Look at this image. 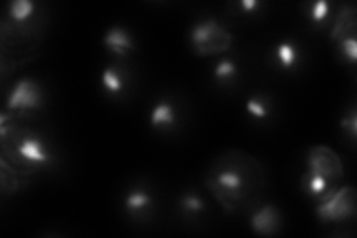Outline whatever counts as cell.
Wrapping results in <instances>:
<instances>
[{"mask_svg":"<svg viewBox=\"0 0 357 238\" xmlns=\"http://www.w3.org/2000/svg\"><path fill=\"white\" fill-rule=\"evenodd\" d=\"M307 172L321 176L332 185H337L344 176L341 158L329 146H312L307 155Z\"/></svg>","mask_w":357,"mask_h":238,"instance_id":"cell-4","label":"cell"},{"mask_svg":"<svg viewBox=\"0 0 357 238\" xmlns=\"http://www.w3.org/2000/svg\"><path fill=\"white\" fill-rule=\"evenodd\" d=\"M232 42L234 36L215 18L203 20L191 29V43L198 55L222 54L232 47Z\"/></svg>","mask_w":357,"mask_h":238,"instance_id":"cell-2","label":"cell"},{"mask_svg":"<svg viewBox=\"0 0 357 238\" xmlns=\"http://www.w3.org/2000/svg\"><path fill=\"white\" fill-rule=\"evenodd\" d=\"M274 59L283 70H294L301 61L299 45L292 39H284L274 47Z\"/></svg>","mask_w":357,"mask_h":238,"instance_id":"cell-10","label":"cell"},{"mask_svg":"<svg viewBox=\"0 0 357 238\" xmlns=\"http://www.w3.org/2000/svg\"><path fill=\"white\" fill-rule=\"evenodd\" d=\"M151 126L156 130H170L177 122V110L170 100H160L149 115Z\"/></svg>","mask_w":357,"mask_h":238,"instance_id":"cell-9","label":"cell"},{"mask_svg":"<svg viewBox=\"0 0 357 238\" xmlns=\"http://www.w3.org/2000/svg\"><path fill=\"white\" fill-rule=\"evenodd\" d=\"M102 85L110 96L121 94L127 85V75L116 64L107 66L102 73Z\"/></svg>","mask_w":357,"mask_h":238,"instance_id":"cell-11","label":"cell"},{"mask_svg":"<svg viewBox=\"0 0 357 238\" xmlns=\"http://www.w3.org/2000/svg\"><path fill=\"white\" fill-rule=\"evenodd\" d=\"M238 75V64L231 59H222L216 63L213 69V77L219 84L232 82Z\"/></svg>","mask_w":357,"mask_h":238,"instance_id":"cell-16","label":"cell"},{"mask_svg":"<svg viewBox=\"0 0 357 238\" xmlns=\"http://www.w3.org/2000/svg\"><path fill=\"white\" fill-rule=\"evenodd\" d=\"M42 87L31 77L20 79L8 97L9 110H36L42 106Z\"/></svg>","mask_w":357,"mask_h":238,"instance_id":"cell-5","label":"cell"},{"mask_svg":"<svg viewBox=\"0 0 357 238\" xmlns=\"http://www.w3.org/2000/svg\"><path fill=\"white\" fill-rule=\"evenodd\" d=\"M36 8L38 5L31 0H14L8 6V17L10 21L15 22V26H22L36 14Z\"/></svg>","mask_w":357,"mask_h":238,"instance_id":"cell-14","label":"cell"},{"mask_svg":"<svg viewBox=\"0 0 357 238\" xmlns=\"http://www.w3.org/2000/svg\"><path fill=\"white\" fill-rule=\"evenodd\" d=\"M105 47L119 57H126L131 51L136 50L134 39L130 35V31L122 26H112L103 38Z\"/></svg>","mask_w":357,"mask_h":238,"instance_id":"cell-8","label":"cell"},{"mask_svg":"<svg viewBox=\"0 0 357 238\" xmlns=\"http://www.w3.org/2000/svg\"><path fill=\"white\" fill-rule=\"evenodd\" d=\"M329 15H331V3L326 2V0H319V2L308 5V18L311 20V22H314L316 26H320L323 22H326Z\"/></svg>","mask_w":357,"mask_h":238,"instance_id":"cell-17","label":"cell"},{"mask_svg":"<svg viewBox=\"0 0 357 238\" xmlns=\"http://www.w3.org/2000/svg\"><path fill=\"white\" fill-rule=\"evenodd\" d=\"M341 126H342V128L345 131L350 133L351 139L354 140L356 139V130H357V115H356V109L354 107L350 110L349 115H345V118L341 122Z\"/></svg>","mask_w":357,"mask_h":238,"instance_id":"cell-20","label":"cell"},{"mask_svg":"<svg viewBox=\"0 0 357 238\" xmlns=\"http://www.w3.org/2000/svg\"><path fill=\"white\" fill-rule=\"evenodd\" d=\"M261 6H262V3L258 2V0H243V2H240V8L245 14L256 13V10H258Z\"/></svg>","mask_w":357,"mask_h":238,"instance_id":"cell-21","label":"cell"},{"mask_svg":"<svg viewBox=\"0 0 357 238\" xmlns=\"http://www.w3.org/2000/svg\"><path fill=\"white\" fill-rule=\"evenodd\" d=\"M317 216L323 223H338L354 218L356 214V191L353 186L335 188L320 200Z\"/></svg>","mask_w":357,"mask_h":238,"instance_id":"cell-3","label":"cell"},{"mask_svg":"<svg viewBox=\"0 0 357 238\" xmlns=\"http://www.w3.org/2000/svg\"><path fill=\"white\" fill-rule=\"evenodd\" d=\"M356 27V13L353 8H345L342 13L337 17L333 29H332V39L333 40H342L345 38L356 36L354 33Z\"/></svg>","mask_w":357,"mask_h":238,"instance_id":"cell-12","label":"cell"},{"mask_svg":"<svg viewBox=\"0 0 357 238\" xmlns=\"http://www.w3.org/2000/svg\"><path fill=\"white\" fill-rule=\"evenodd\" d=\"M340 51L342 54L344 59H347V61H350L351 64H356L357 61V42L354 36L345 38L342 40L338 42Z\"/></svg>","mask_w":357,"mask_h":238,"instance_id":"cell-19","label":"cell"},{"mask_svg":"<svg viewBox=\"0 0 357 238\" xmlns=\"http://www.w3.org/2000/svg\"><path fill=\"white\" fill-rule=\"evenodd\" d=\"M178 204H181V207H182L183 211L191 213V214L201 213L206 207L204 200L201 198L198 194H194V192H188V194L182 195Z\"/></svg>","mask_w":357,"mask_h":238,"instance_id":"cell-18","label":"cell"},{"mask_svg":"<svg viewBox=\"0 0 357 238\" xmlns=\"http://www.w3.org/2000/svg\"><path fill=\"white\" fill-rule=\"evenodd\" d=\"M206 184L227 211L252 202L264 185V168L258 160L241 151H229L211 164Z\"/></svg>","mask_w":357,"mask_h":238,"instance_id":"cell-1","label":"cell"},{"mask_svg":"<svg viewBox=\"0 0 357 238\" xmlns=\"http://www.w3.org/2000/svg\"><path fill=\"white\" fill-rule=\"evenodd\" d=\"M250 226L259 235H275L282 228V214L273 204H265L252 214Z\"/></svg>","mask_w":357,"mask_h":238,"instance_id":"cell-7","label":"cell"},{"mask_svg":"<svg viewBox=\"0 0 357 238\" xmlns=\"http://www.w3.org/2000/svg\"><path fill=\"white\" fill-rule=\"evenodd\" d=\"M124 206L131 214L146 213L153 206V197L144 189H132L126 195Z\"/></svg>","mask_w":357,"mask_h":238,"instance_id":"cell-13","label":"cell"},{"mask_svg":"<svg viewBox=\"0 0 357 238\" xmlns=\"http://www.w3.org/2000/svg\"><path fill=\"white\" fill-rule=\"evenodd\" d=\"M245 112L255 119H266L271 115V103L270 98L258 94V96H252L248 100H245Z\"/></svg>","mask_w":357,"mask_h":238,"instance_id":"cell-15","label":"cell"},{"mask_svg":"<svg viewBox=\"0 0 357 238\" xmlns=\"http://www.w3.org/2000/svg\"><path fill=\"white\" fill-rule=\"evenodd\" d=\"M18 160L27 165H45L51 163V152L38 134H24L15 143Z\"/></svg>","mask_w":357,"mask_h":238,"instance_id":"cell-6","label":"cell"}]
</instances>
